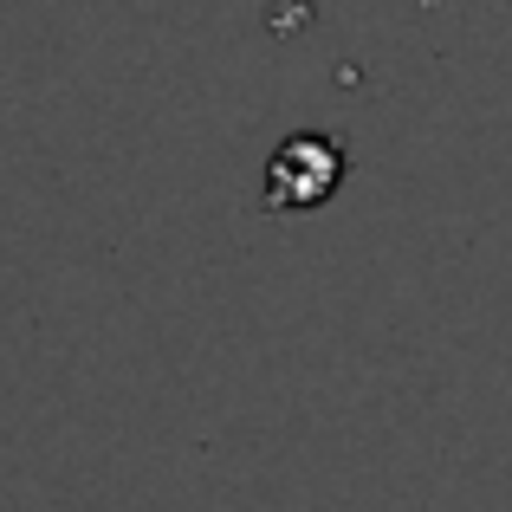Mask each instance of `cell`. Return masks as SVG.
I'll return each mask as SVG.
<instances>
[{
  "instance_id": "6da1fadb",
  "label": "cell",
  "mask_w": 512,
  "mask_h": 512,
  "mask_svg": "<svg viewBox=\"0 0 512 512\" xmlns=\"http://www.w3.org/2000/svg\"><path fill=\"white\" fill-rule=\"evenodd\" d=\"M344 143L325 137V130H299L286 137L260 169V201L273 214H305V208H325L344 182Z\"/></svg>"
}]
</instances>
